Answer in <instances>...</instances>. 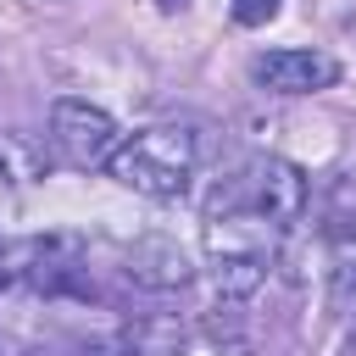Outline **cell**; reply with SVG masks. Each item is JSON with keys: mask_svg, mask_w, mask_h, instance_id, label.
Segmentation results:
<instances>
[{"mask_svg": "<svg viewBox=\"0 0 356 356\" xmlns=\"http://www.w3.org/2000/svg\"><path fill=\"white\" fill-rule=\"evenodd\" d=\"M312 206V189H306V172L284 156H256L245 161L239 172L217 178L211 200H206V217H256L278 234H289Z\"/></svg>", "mask_w": 356, "mask_h": 356, "instance_id": "1", "label": "cell"}, {"mask_svg": "<svg viewBox=\"0 0 356 356\" xmlns=\"http://www.w3.org/2000/svg\"><path fill=\"white\" fill-rule=\"evenodd\" d=\"M195 161H200V139L195 128H178V122H156V128H139L128 139H117L106 172L134 189V195H150V200H178L195 178Z\"/></svg>", "mask_w": 356, "mask_h": 356, "instance_id": "2", "label": "cell"}, {"mask_svg": "<svg viewBox=\"0 0 356 356\" xmlns=\"http://www.w3.org/2000/svg\"><path fill=\"white\" fill-rule=\"evenodd\" d=\"M50 150L67 161V167H106L111 150H117V122L106 106H89V100H56L50 106Z\"/></svg>", "mask_w": 356, "mask_h": 356, "instance_id": "3", "label": "cell"}, {"mask_svg": "<svg viewBox=\"0 0 356 356\" xmlns=\"http://www.w3.org/2000/svg\"><path fill=\"white\" fill-rule=\"evenodd\" d=\"M250 78L267 95H317V89L339 83V61L323 50H261L250 61Z\"/></svg>", "mask_w": 356, "mask_h": 356, "instance_id": "4", "label": "cell"}, {"mask_svg": "<svg viewBox=\"0 0 356 356\" xmlns=\"http://www.w3.org/2000/svg\"><path fill=\"white\" fill-rule=\"evenodd\" d=\"M122 273H128V284H139V289H150V295H172V289H184V284L195 278L189 250H184L172 234H139V239L122 250Z\"/></svg>", "mask_w": 356, "mask_h": 356, "instance_id": "5", "label": "cell"}, {"mask_svg": "<svg viewBox=\"0 0 356 356\" xmlns=\"http://www.w3.org/2000/svg\"><path fill=\"white\" fill-rule=\"evenodd\" d=\"M267 273H273V261H250V256H222V261L206 267V278L222 300H250L267 284Z\"/></svg>", "mask_w": 356, "mask_h": 356, "instance_id": "6", "label": "cell"}, {"mask_svg": "<svg viewBox=\"0 0 356 356\" xmlns=\"http://www.w3.org/2000/svg\"><path fill=\"white\" fill-rule=\"evenodd\" d=\"M44 178V150L22 134H0V189H28Z\"/></svg>", "mask_w": 356, "mask_h": 356, "instance_id": "7", "label": "cell"}, {"mask_svg": "<svg viewBox=\"0 0 356 356\" xmlns=\"http://www.w3.org/2000/svg\"><path fill=\"white\" fill-rule=\"evenodd\" d=\"M161 356H250V345L239 334H217V328H195L184 339H172Z\"/></svg>", "mask_w": 356, "mask_h": 356, "instance_id": "8", "label": "cell"}, {"mask_svg": "<svg viewBox=\"0 0 356 356\" xmlns=\"http://www.w3.org/2000/svg\"><path fill=\"white\" fill-rule=\"evenodd\" d=\"M284 11V0H234V22L239 28H267Z\"/></svg>", "mask_w": 356, "mask_h": 356, "instance_id": "9", "label": "cell"}, {"mask_svg": "<svg viewBox=\"0 0 356 356\" xmlns=\"http://www.w3.org/2000/svg\"><path fill=\"white\" fill-rule=\"evenodd\" d=\"M6 245H11V239H6V234H0V261H6Z\"/></svg>", "mask_w": 356, "mask_h": 356, "instance_id": "10", "label": "cell"}, {"mask_svg": "<svg viewBox=\"0 0 356 356\" xmlns=\"http://www.w3.org/2000/svg\"><path fill=\"white\" fill-rule=\"evenodd\" d=\"M161 6H178V0H161Z\"/></svg>", "mask_w": 356, "mask_h": 356, "instance_id": "11", "label": "cell"}]
</instances>
